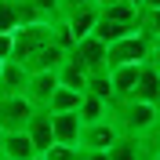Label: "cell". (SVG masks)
<instances>
[{
  "label": "cell",
  "instance_id": "1",
  "mask_svg": "<svg viewBox=\"0 0 160 160\" xmlns=\"http://www.w3.org/2000/svg\"><path fill=\"white\" fill-rule=\"evenodd\" d=\"M109 120H113V128H117L120 138H142V135L160 120V113H157V106H146V102L117 98L109 106Z\"/></svg>",
  "mask_w": 160,
  "mask_h": 160
},
{
  "label": "cell",
  "instance_id": "2",
  "mask_svg": "<svg viewBox=\"0 0 160 160\" xmlns=\"http://www.w3.org/2000/svg\"><path fill=\"white\" fill-rule=\"evenodd\" d=\"M51 44V22H26L18 29H11V62H29L40 48Z\"/></svg>",
  "mask_w": 160,
  "mask_h": 160
},
{
  "label": "cell",
  "instance_id": "3",
  "mask_svg": "<svg viewBox=\"0 0 160 160\" xmlns=\"http://www.w3.org/2000/svg\"><path fill=\"white\" fill-rule=\"evenodd\" d=\"M153 40L146 33H131V37H120L113 44H106V69L113 66H128V62H149Z\"/></svg>",
  "mask_w": 160,
  "mask_h": 160
},
{
  "label": "cell",
  "instance_id": "4",
  "mask_svg": "<svg viewBox=\"0 0 160 160\" xmlns=\"http://www.w3.org/2000/svg\"><path fill=\"white\" fill-rule=\"evenodd\" d=\"M33 113H37V106L26 95H0V128H4V135L8 131H26Z\"/></svg>",
  "mask_w": 160,
  "mask_h": 160
},
{
  "label": "cell",
  "instance_id": "5",
  "mask_svg": "<svg viewBox=\"0 0 160 160\" xmlns=\"http://www.w3.org/2000/svg\"><path fill=\"white\" fill-rule=\"evenodd\" d=\"M66 58H69L73 66H80L84 73H98V69H106V44L95 40V37H80L77 44L66 51Z\"/></svg>",
  "mask_w": 160,
  "mask_h": 160
},
{
  "label": "cell",
  "instance_id": "6",
  "mask_svg": "<svg viewBox=\"0 0 160 160\" xmlns=\"http://www.w3.org/2000/svg\"><path fill=\"white\" fill-rule=\"evenodd\" d=\"M117 138H120V135H117V128H113V120L84 124V128H80V142H77V149H95V153H102V149H109Z\"/></svg>",
  "mask_w": 160,
  "mask_h": 160
},
{
  "label": "cell",
  "instance_id": "7",
  "mask_svg": "<svg viewBox=\"0 0 160 160\" xmlns=\"http://www.w3.org/2000/svg\"><path fill=\"white\" fill-rule=\"evenodd\" d=\"M48 117H51V135H55V146H73V149H77L84 120H80L77 113H48Z\"/></svg>",
  "mask_w": 160,
  "mask_h": 160
},
{
  "label": "cell",
  "instance_id": "8",
  "mask_svg": "<svg viewBox=\"0 0 160 160\" xmlns=\"http://www.w3.org/2000/svg\"><path fill=\"white\" fill-rule=\"evenodd\" d=\"M131 98H135V102H146V106H157V102H160V73L153 69V62H142Z\"/></svg>",
  "mask_w": 160,
  "mask_h": 160
},
{
  "label": "cell",
  "instance_id": "9",
  "mask_svg": "<svg viewBox=\"0 0 160 160\" xmlns=\"http://www.w3.org/2000/svg\"><path fill=\"white\" fill-rule=\"evenodd\" d=\"M58 18L66 22V29L73 33V40H80V37H91L95 22H98V8L95 4H84V8H73L66 15H58Z\"/></svg>",
  "mask_w": 160,
  "mask_h": 160
},
{
  "label": "cell",
  "instance_id": "10",
  "mask_svg": "<svg viewBox=\"0 0 160 160\" xmlns=\"http://www.w3.org/2000/svg\"><path fill=\"white\" fill-rule=\"evenodd\" d=\"M55 88H58L55 69H51V73H29V80H26V98H29L37 109H44V106H48V98L55 95Z\"/></svg>",
  "mask_w": 160,
  "mask_h": 160
},
{
  "label": "cell",
  "instance_id": "11",
  "mask_svg": "<svg viewBox=\"0 0 160 160\" xmlns=\"http://www.w3.org/2000/svg\"><path fill=\"white\" fill-rule=\"evenodd\" d=\"M0 157L4 160H33V157H40V153L29 142L26 131H8V135H4V146H0Z\"/></svg>",
  "mask_w": 160,
  "mask_h": 160
},
{
  "label": "cell",
  "instance_id": "12",
  "mask_svg": "<svg viewBox=\"0 0 160 160\" xmlns=\"http://www.w3.org/2000/svg\"><path fill=\"white\" fill-rule=\"evenodd\" d=\"M142 62H128V66H113L109 69V84H113V102L117 98H131L135 91V80H138Z\"/></svg>",
  "mask_w": 160,
  "mask_h": 160
},
{
  "label": "cell",
  "instance_id": "13",
  "mask_svg": "<svg viewBox=\"0 0 160 160\" xmlns=\"http://www.w3.org/2000/svg\"><path fill=\"white\" fill-rule=\"evenodd\" d=\"M26 135H29V142L37 146V153H44L48 146H55V135H51V117L48 109H37L29 117V124H26Z\"/></svg>",
  "mask_w": 160,
  "mask_h": 160
},
{
  "label": "cell",
  "instance_id": "14",
  "mask_svg": "<svg viewBox=\"0 0 160 160\" xmlns=\"http://www.w3.org/2000/svg\"><path fill=\"white\" fill-rule=\"evenodd\" d=\"M26 80H29V69L8 58L0 69V95H26Z\"/></svg>",
  "mask_w": 160,
  "mask_h": 160
},
{
  "label": "cell",
  "instance_id": "15",
  "mask_svg": "<svg viewBox=\"0 0 160 160\" xmlns=\"http://www.w3.org/2000/svg\"><path fill=\"white\" fill-rule=\"evenodd\" d=\"M62 58H66V48H58V44L51 40L48 48H40L37 55H33L29 62H22V66H26L29 73H51V69H58V66H62Z\"/></svg>",
  "mask_w": 160,
  "mask_h": 160
},
{
  "label": "cell",
  "instance_id": "16",
  "mask_svg": "<svg viewBox=\"0 0 160 160\" xmlns=\"http://www.w3.org/2000/svg\"><path fill=\"white\" fill-rule=\"evenodd\" d=\"M109 106H113V102H106V98H98V95H88V91H84V98H80V106H77V117L84 120V124H98V120H109Z\"/></svg>",
  "mask_w": 160,
  "mask_h": 160
},
{
  "label": "cell",
  "instance_id": "17",
  "mask_svg": "<svg viewBox=\"0 0 160 160\" xmlns=\"http://www.w3.org/2000/svg\"><path fill=\"white\" fill-rule=\"evenodd\" d=\"M98 15H102V18H109V22L135 26V29H138V8L128 4V0H113V4H106V8H98Z\"/></svg>",
  "mask_w": 160,
  "mask_h": 160
},
{
  "label": "cell",
  "instance_id": "18",
  "mask_svg": "<svg viewBox=\"0 0 160 160\" xmlns=\"http://www.w3.org/2000/svg\"><path fill=\"white\" fill-rule=\"evenodd\" d=\"M80 98H84L80 91H73V88H62V84H58V88H55V95L48 98V106H44V109H48V113H77Z\"/></svg>",
  "mask_w": 160,
  "mask_h": 160
},
{
  "label": "cell",
  "instance_id": "19",
  "mask_svg": "<svg viewBox=\"0 0 160 160\" xmlns=\"http://www.w3.org/2000/svg\"><path fill=\"white\" fill-rule=\"evenodd\" d=\"M55 77H58V84H62V88H73V91H80V95H84V84H88V73L80 69V66H73L69 58H62V66L55 69Z\"/></svg>",
  "mask_w": 160,
  "mask_h": 160
},
{
  "label": "cell",
  "instance_id": "20",
  "mask_svg": "<svg viewBox=\"0 0 160 160\" xmlns=\"http://www.w3.org/2000/svg\"><path fill=\"white\" fill-rule=\"evenodd\" d=\"M88 95H98V98L113 102V84H109V69H98V73H88V84H84Z\"/></svg>",
  "mask_w": 160,
  "mask_h": 160
},
{
  "label": "cell",
  "instance_id": "21",
  "mask_svg": "<svg viewBox=\"0 0 160 160\" xmlns=\"http://www.w3.org/2000/svg\"><path fill=\"white\" fill-rule=\"evenodd\" d=\"M106 157H109V160H142V157H138V146H135V138H117L109 149H106Z\"/></svg>",
  "mask_w": 160,
  "mask_h": 160
},
{
  "label": "cell",
  "instance_id": "22",
  "mask_svg": "<svg viewBox=\"0 0 160 160\" xmlns=\"http://www.w3.org/2000/svg\"><path fill=\"white\" fill-rule=\"evenodd\" d=\"M18 29V4L15 0H0V33Z\"/></svg>",
  "mask_w": 160,
  "mask_h": 160
},
{
  "label": "cell",
  "instance_id": "23",
  "mask_svg": "<svg viewBox=\"0 0 160 160\" xmlns=\"http://www.w3.org/2000/svg\"><path fill=\"white\" fill-rule=\"evenodd\" d=\"M40 157H44V160H73V157H77V149H73V146H48Z\"/></svg>",
  "mask_w": 160,
  "mask_h": 160
},
{
  "label": "cell",
  "instance_id": "24",
  "mask_svg": "<svg viewBox=\"0 0 160 160\" xmlns=\"http://www.w3.org/2000/svg\"><path fill=\"white\" fill-rule=\"evenodd\" d=\"M29 4L40 11V18H48V22L58 18V0H29Z\"/></svg>",
  "mask_w": 160,
  "mask_h": 160
},
{
  "label": "cell",
  "instance_id": "25",
  "mask_svg": "<svg viewBox=\"0 0 160 160\" xmlns=\"http://www.w3.org/2000/svg\"><path fill=\"white\" fill-rule=\"evenodd\" d=\"M84 4H95V0H58V15H66L73 8H84Z\"/></svg>",
  "mask_w": 160,
  "mask_h": 160
},
{
  "label": "cell",
  "instance_id": "26",
  "mask_svg": "<svg viewBox=\"0 0 160 160\" xmlns=\"http://www.w3.org/2000/svg\"><path fill=\"white\" fill-rule=\"evenodd\" d=\"M0 58H11V33H0Z\"/></svg>",
  "mask_w": 160,
  "mask_h": 160
},
{
  "label": "cell",
  "instance_id": "27",
  "mask_svg": "<svg viewBox=\"0 0 160 160\" xmlns=\"http://www.w3.org/2000/svg\"><path fill=\"white\" fill-rule=\"evenodd\" d=\"M149 62H153V69L160 73V40H153V51H149Z\"/></svg>",
  "mask_w": 160,
  "mask_h": 160
},
{
  "label": "cell",
  "instance_id": "28",
  "mask_svg": "<svg viewBox=\"0 0 160 160\" xmlns=\"http://www.w3.org/2000/svg\"><path fill=\"white\" fill-rule=\"evenodd\" d=\"M80 153H84V160H109V157H106V149H102V153H95V149H80Z\"/></svg>",
  "mask_w": 160,
  "mask_h": 160
},
{
  "label": "cell",
  "instance_id": "29",
  "mask_svg": "<svg viewBox=\"0 0 160 160\" xmlns=\"http://www.w3.org/2000/svg\"><path fill=\"white\" fill-rule=\"evenodd\" d=\"M160 8V0H142V4H138V11H157Z\"/></svg>",
  "mask_w": 160,
  "mask_h": 160
},
{
  "label": "cell",
  "instance_id": "30",
  "mask_svg": "<svg viewBox=\"0 0 160 160\" xmlns=\"http://www.w3.org/2000/svg\"><path fill=\"white\" fill-rule=\"evenodd\" d=\"M106 4H113V0H95V8H106Z\"/></svg>",
  "mask_w": 160,
  "mask_h": 160
},
{
  "label": "cell",
  "instance_id": "31",
  "mask_svg": "<svg viewBox=\"0 0 160 160\" xmlns=\"http://www.w3.org/2000/svg\"><path fill=\"white\" fill-rule=\"evenodd\" d=\"M73 160H84V153H80V149H77V157H73Z\"/></svg>",
  "mask_w": 160,
  "mask_h": 160
},
{
  "label": "cell",
  "instance_id": "32",
  "mask_svg": "<svg viewBox=\"0 0 160 160\" xmlns=\"http://www.w3.org/2000/svg\"><path fill=\"white\" fill-rule=\"evenodd\" d=\"M0 146H4V128H0Z\"/></svg>",
  "mask_w": 160,
  "mask_h": 160
},
{
  "label": "cell",
  "instance_id": "33",
  "mask_svg": "<svg viewBox=\"0 0 160 160\" xmlns=\"http://www.w3.org/2000/svg\"><path fill=\"white\" fill-rule=\"evenodd\" d=\"M146 160H160V157H146Z\"/></svg>",
  "mask_w": 160,
  "mask_h": 160
},
{
  "label": "cell",
  "instance_id": "34",
  "mask_svg": "<svg viewBox=\"0 0 160 160\" xmlns=\"http://www.w3.org/2000/svg\"><path fill=\"white\" fill-rule=\"evenodd\" d=\"M0 69H4V58H0Z\"/></svg>",
  "mask_w": 160,
  "mask_h": 160
},
{
  "label": "cell",
  "instance_id": "35",
  "mask_svg": "<svg viewBox=\"0 0 160 160\" xmlns=\"http://www.w3.org/2000/svg\"><path fill=\"white\" fill-rule=\"evenodd\" d=\"M33 160H44V157H33Z\"/></svg>",
  "mask_w": 160,
  "mask_h": 160
},
{
  "label": "cell",
  "instance_id": "36",
  "mask_svg": "<svg viewBox=\"0 0 160 160\" xmlns=\"http://www.w3.org/2000/svg\"><path fill=\"white\" fill-rule=\"evenodd\" d=\"M157 113H160V102H157Z\"/></svg>",
  "mask_w": 160,
  "mask_h": 160
},
{
  "label": "cell",
  "instance_id": "37",
  "mask_svg": "<svg viewBox=\"0 0 160 160\" xmlns=\"http://www.w3.org/2000/svg\"><path fill=\"white\" fill-rule=\"evenodd\" d=\"M0 160H4V157H0Z\"/></svg>",
  "mask_w": 160,
  "mask_h": 160
}]
</instances>
